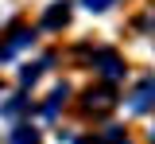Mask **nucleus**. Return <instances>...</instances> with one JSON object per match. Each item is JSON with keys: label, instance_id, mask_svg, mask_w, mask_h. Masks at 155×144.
Wrapping results in <instances>:
<instances>
[{"label": "nucleus", "instance_id": "obj_2", "mask_svg": "<svg viewBox=\"0 0 155 144\" xmlns=\"http://www.w3.org/2000/svg\"><path fill=\"white\" fill-rule=\"evenodd\" d=\"M70 20V4H54V8H51V12H47V27H62V23Z\"/></svg>", "mask_w": 155, "mask_h": 144}, {"label": "nucleus", "instance_id": "obj_7", "mask_svg": "<svg viewBox=\"0 0 155 144\" xmlns=\"http://www.w3.org/2000/svg\"><path fill=\"white\" fill-rule=\"evenodd\" d=\"M105 144H124V136H120V129H109V132H105Z\"/></svg>", "mask_w": 155, "mask_h": 144}, {"label": "nucleus", "instance_id": "obj_6", "mask_svg": "<svg viewBox=\"0 0 155 144\" xmlns=\"http://www.w3.org/2000/svg\"><path fill=\"white\" fill-rule=\"evenodd\" d=\"M35 78H39V66H23V74H19V82L27 86V82H35Z\"/></svg>", "mask_w": 155, "mask_h": 144}, {"label": "nucleus", "instance_id": "obj_1", "mask_svg": "<svg viewBox=\"0 0 155 144\" xmlns=\"http://www.w3.org/2000/svg\"><path fill=\"white\" fill-rule=\"evenodd\" d=\"M128 105H132V113H147L155 105V78H147V82H140L132 90V98H128Z\"/></svg>", "mask_w": 155, "mask_h": 144}, {"label": "nucleus", "instance_id": "obj_4", "mask_svg": "<svg viewBox=\"0 0 155 144\" xmlns=\"http://www.w3.org/2000/svg\"><path fill=\"white\" fill-rule=\"evenodd\" d=\"M93 105L97 109H109V105H113V90H97V94L89 90V109H93Z\"/></svg>", "mask_w": 155, "mask_h": 144}, {"label": "nucleus", "instance_id": "obj_9", "mask_svg": "<svg viewBox=\"0 0 155 144\" xmlns=\"http://www.w3.org/2000/svg\"><path fill=\"white\" fill-rule=\"evenodd\" d=\"M151 140H155V132H151Z\"/></svg>", "mask_w": 155, "mask_h": 144}, {"label": "nucleus", "instance_id": "obj_3", "mask_svg": "<svg viewBox=\"0 0 155 144\" xmlns=\"http://www.w3.org/2000/svg\"><path fill=\"white\" fill-rule=\"evenodd\" d=\"M97 62L105 66V78H120V74H124L120 59H116V55H109V51H105V55H97Z\"/></svg>", "mask_w": 155, "mask_h": 144}, {"label": "nucleus", "instance_id": "obj_8", "mask_svg": "<svg viewBox=\"0 0 155 144\" xmlns=\"http://www.w3.org/2000/svg\"><path fill=\"white\" fill-rule=\"evenodd\" d=\"M85 8H89V12H105V8H109V0H85Z\"/></svg>", "mask_w": 155, "mask_h": 144}, {"label": "nucleus", "instance_id": "obj_5", "mask_svg": "<svg viewBox=\"0 0 155 144\" xmlns=\"http://www.w3.org/2000/svg\"><path fill=\"white\" fill-rule=\"evenodd\" d=\"M39 136L31 132V129H16V136H12V144H35Z\"/></svg>", "mask_w": 155, "mask_h": 144}]
</instances>
